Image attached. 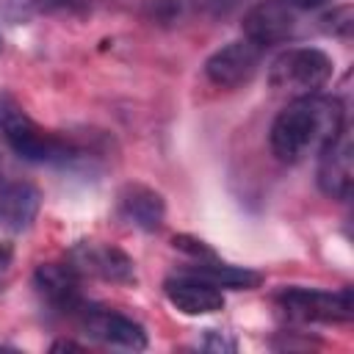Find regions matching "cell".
Returning a JSON list of instances; mask_svg holds the SVG:
<instances>
[{
	"label": "cell",
	"mask_w": 354,
	"mask_h": 354,
	"mask_svg": "<svg viewBox=\"0 0 354 354\" xmlns=\"http://www.w3.org/2000/svg\"><path fill=\"white\" fill-rule=\"evenodd\" d=\"M346 130V108L337 97L307 94L293 97L271 124V152L282 163H299L318 155Z\"/></svg>",
	"instance_id": "1"
},
{
	"label": "cell",
	"mask_w": 354,
	"mask_h": 354,
	"mask_svg": "<svg viewBox=\"0 0 354 354\" xmlns=\"http://www.w3.org/2000/svg\"><path fill=\"white\" fill-rule=\"evenodd\" d=\"M0 141L30 163L66 166L80 155L64 136L36 124L8 91H0Z\"/></svg>",
	"instance_id": "2"
},
{
	"label": "cell",
	"mask_w": 354,
	"mask_h": 354,
	"mask_svg": "<svg viewBox=\"0 0 354 354\" xmlns=\"http://www.w3.org/2000/svg\"><path fill=\"white\" fill-rule=\"evenodd\" d=\"M335 72V61L318 47H288L268 66V83L274 91L290 97L318 94Z\"/></svg>",
	"instance_id": "3"
},
{
	"label": "cell",
	"mask_w": 354,
	"mask_h": 354,
	"mask_svg": "<svg viewBox=\"0 0 354 354\" xmlns=\"http://www.w3.org/2000/svg\"><path fill=\"white\" fill-rule=\"evenodd\" d=\"M277 304L288 318L304 324H346L354 315L351 288L318 290V288H285L277 293Z\"/></svg>",
	"instance_id": "4"
},
{
	"label": "cell",
	"mask_w": 354,
	"mask_h": 354,
	"mask_svg": "<svg viewBox=\"0 0 354 354\" xmlns=\"http://www.w3.org/2000/svg\"><path fill=\"white\" fill-rule=\"evenodd\" d=\"M69 263L80 277H97L116 285L136 282V263L127 252L102 241H80L69 252Z\"/></svg>",
	"instance_id": "5"
},
{
	"label": "cell",
	"mask_w": 354,
	"mask_h": 354,
	"mask_svg": "<svg viewBox=\"0 0 354 354\" xmlns=\"http://www.w3.org/2000/svg\"><path fill=\"white\" fill-rule=\"evenodd\" d=\"M77 321H80V329L97 340V343H105V346H116V348H130V351H144L147 348V332L138 321L116 313V310H108V307H94V304H83L77 313Z\"/></svg>",
	"instance_id": "6"
},
{
	"label": "cell",
	"mask_w": 354,
	"mask_h": 354,
	"mask_svg": "<svg viewBox=\"0 0 354 354\" xmlns=\"http://www.w3.org/2000/svg\"><path fill=\"white\" fill-rule=\"evenodd\" d=\"M260 64H263V50L249 39H238L218 47L205 61V75L218 88H241L254 80Z\"/></svg>",
	"instance_id": "7"
},
{
	"label": "cell",
	"mask_w": 354,
	"mask_h": 354,
	"mask_svg": "<svg viewBox=\"0 0 354 354\" xmlns=\"http://www.w3.org/2000/svg\"><path fill=\"white\" fill-rule=\"evenodd\" d=\"M296 8L285 0H260L243 14V39L257 44L260 50L282 44L296 33Z\"/></svg>",
	"instance_id": "8"
},
{
	"label": "cell",
	"mask_w": 354,
	"mask_h": 354,
	"mask_svg": "<svg viewBox=\"0 0 354 354\" xmlns=\"http://www.w3.org/2000/svg\"><path fill=\"white\" fill-rule=\"evenodd\" d=\"M33 285L53 310L75 315L86 304L80 293V274L72 263H41L33 274Z\"/></svg>",
	"instance_id": "9"
},
{
	"label": "cell",
	"mask_w": 354,
	"mask_h": 354,
	"mask_svg": "<svg viewBox=\"0 0 354 354\" xmlns=\"http://www.w3.org/2000/svg\"><path fill=\"white\" fill-rule=\"evenodd\" d=\"M351 136L348 127L318 152V188L337 202L351 196Z\"/></svg>",
	"instance_id": "10"
},
{
	"label": "cell",
	"mask_w": 354,
	"mask_h": 354,
	"mask_svg": "<svg viewBox=\"0 0 354 354\" xmlns=\"http://www.w3.org/2000/svg\"><path fill=\"white\" fill-rule=\"evenodd\" d=\"M163 293L174 310L183 315H210L224 307V293L213 282L196 277V274H183L171 277L163 282Z\"/></svg>",
	"instance_id": "11"
},
{
	"label": "cell",
	"mask_w": 354,
	"mask_h": 354,
	"mask_svg": "<svg viewBox=\"0 0 354 354\" xmlns=\"http://www.w3.org/2000/svg\"><path fill=\"white\" fill-rule=\"evenodd\" d=\"M119 216L144 232H155L163 227L166 202L155 188L144 183H127L119 191Z\"/></svg>",
	"instance_id": "12"
},
{
	"label": "cell",
	"mask_w": 354,
	"mask_h": 354,
	"mask_svg": "<svg viewBox=\"0 0 354 354\" xmlns=\"http://www.w3.org/2000/svg\"><path fill=\"white\" fill-rule=\"evenodd\" d=\"M41 194L22 180H0V227L11 232L28 230L39 216Z\"/></svg>",
	"instance_id": "13"
},
{
	"label": "cell",
	"mask_w": 354,
	"mask_h": 354,
	"mask_svg": "<svg viewBox=\"0 0 354 354\" xmlns=\"http://www.w3.org/2000/svg\"><path fill=\"white\" fill-rule=\"evenodd\" d=\"M188 274H196L207 282H213L216 288H232V290H252L263 285V274L254 268H243V266H230L221 260H207V263H194L188 268Z\"/></svg>",
	"instance_id": "14"
},
{
	"label": "cell",
	"mask_w": 354,
	"mask_h": 354,
	"mask_svg": "<svg viewBox=\"0 0 354 354\" xmlns=\"http://www.w3.org/2000/svg\"><path fill=\"white\" fill-rule=\"evenodd\" d=\"M321 22H324V30L326 33H332V36H348L351 33V6H337V8H332V11H326L324 17H321Z\"/></svg>",
	"instance_id": "15"
},
{
	"label": "cell",
	"mask_w": 354,
	"mask_h": 354,
	"mask_svg": "<svg viewBox=\"0 0 354 354\" xmlns=\"http://www.w3.org/2000/svg\"><path fill=\"white\" fill-rule=\"evenodd\" d=\"M174 249H180V252H185L188 257H194V263H207V260H218L216 257V252L205 243V241H199V238H191V235H174Z\"/></svg>",
	"instance_id": "16"
},
{
	"label": "cell",
	"mask_w": 354,
	"mask_h": 354,
	"mask_svg": "<svg viewBox=\"0 0 354 354\" xmlns=\"http://www.w3.org/2000/svg\"><path fill=\"white\" fill-rule=\"evenodd\" d=\"M50 351H83V346L75 343V340H55V343L50 346Z\"/></svg>",
	"instance_id": "17"
},
{
	"label": "cell",
	"mask_w": 354,
	"mask_h": 354,
	"mask_svg": "<svg viewBox=\"0 0 354 354\" xmlns=\"http://www.w3.org/2000/svg\"><path fill=\"white\" fill-rule=\"evenodd\" d=\"M11 257H14L11 243H3V241H0V271H6V268L11 266Z\"/></svg>",
	"instance_id": "18"
},
{
	"label": "cell",
	"mask_w": 354,
	"mask_h": 354,
	"mask_svg": "<svg viewBox=\"0 0 354 354\" xmlns=\"http://www.w3.org/2000/svg\"><path fill=\"white\" fill-rule=\"evenodd\" d=\"M285 3H290L293 8H315V6H324L329 0H285Z\"/></svg>",
	"instance_id": "19"
},
{
	"label": "cell",
	"mask_w": 354,
	"mask_h": 354,
	"mask_svg": "<svg viewBox=\"0 0 354 354\" xmlns=\"http://www.w3.org/2000/svg\"><path fill=\"white\" fill-rule=\"evenodd\" d=\"M0 180H3V169H0Z\"/></svg>",
	"instance_id": "20"
},
{
	"label": "cell",
	"mask_w": 354,
	"mask_h": 354,
	"mask_svg": "<svg viewBox=\"0 0 354 354\" xmlns=\"http://www.w3.org/2000/svg\"><path fill=\"white\" fill-rule=\"evenodd\" d=\"M0 50H3V41H0Z\"/></svg>",
	"instance_id": "21"
}]
</instances>
